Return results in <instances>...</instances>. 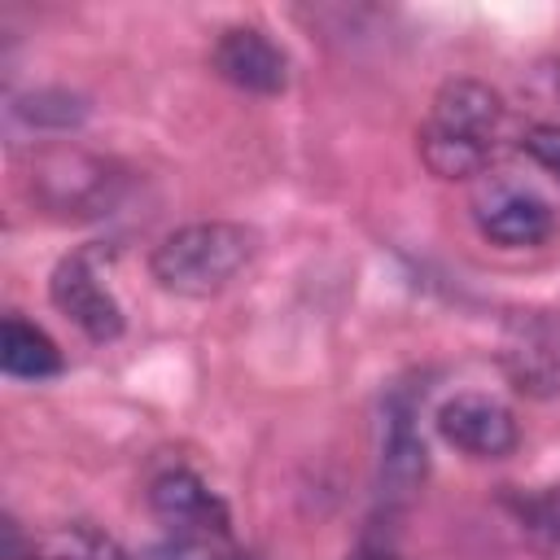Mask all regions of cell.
Listing matches in <instances>:
<instances>
[{
	"label": "cell",
	"mask_w": 560,
	"mask_h": 560,
	"mask_svg": "<svg viewBox=\"0 0 560 560\" xmlns=\"http://www.w3.org/2000/svg\"><path fill=\"white\" fill-rule=\"evenodd\" d=\"M499 127H503V101L490 83L446 79L420 127V162L438 179L477 175L494 153Z\"/></svg>",
	"instance_id": "cell-1"
},
{
	"label": "cell",
	"mask_w": 560,
	"mask_h": 560,
	"mask_svg": "<svg viewBox=\"0 0 560 560\" xmlns=\"http://www.w3.org/2000/svg\"><path fill=\"white\" fill-rule=\"evenodd\" d=\"M258 236L245 223H228V219H206V223H188L175 228L171 236H162L149 254V271L166 293L179 298H210L219 289H228L254 258Z\"/></svg>",
	"instance_id": "cell-2"
},
{
	"label": "cell",
	"mask_w": 560,
	"mask_h": 560,
	"mask_svg": "<svg viewBox=\"0 0 560 560\" xmlns=\"http://www.w3.org/2000/svg\"><path fill=\"white\" fill-rule=\"evenodd\" d=\"M508 381L529 398L560 394V311H516L499 341Z\"/></svg>",
	"instance_id": "cell-3"
},
{
	"label": "cell",
	"mask_w": 560,
	"mask_h": 560,
	"mask_svg": "<svg viewBox=\"0 0 560 560\" xmlns=\"http://www.w3.org/2000/svg\"><path fill=\"white\" fill-rule=\"evenodd\" d=\"M48 298L52 306L92 341H114L122 337V306L118 298L101 284V271L92 262V254H70L52 267V280H48Z\"/></svg>",
	"instance_id": "cell-4"
},
{
	"label": "cell",
	"mask_w": 560,
	"mask_h": 560,
	"mask_svg": "<svg viewBox=\"0 0 560 560\" xmlns=\"http://www.w3.org/2000/svg\"><path fill=\"white\" fill-rule=\"evenodd\" d=\"M438 433L455 451H464L472 459H503L521 442L516 416L490 394H455V398H446L438 407Z\"/></svg>",
	"instance_id": "cell-5"
},
{
	"label": "cell",
	"mask_w": 560,
	"mask_h": 560,
	"mask_svg": "<svg viewBox=\"0 0 560 560\" xmlns=\"http://www.w3.org/2000/svg\"><path fill=\"white\" fill-rule=\"evenodd\" d=\"M210 66L223 83L254 92V96H276L289 83L284 48L258 26H228L210 48Z\"/></svg>",
	"instance_id": "cell-6"
},
{
	"label": "cell",
	"mask_w": 560,
	"mask_h": 560,
	"mask_svg": "<svg viewBox=\"0 0 560 560\" xmlns=\"http://www.w3.org/2000/svg\"><path fill=\"white\" fill-rule=\"evenodd\" d=\"M472 214H477V228L486 241L503 245V249H529V245H542L556 228V210L534 192V188H521V184H490L477 201H472Z\"/></svg>",
	"instance_id": "cell-7"
},
{
	"label": "cell",
	"mask_w": 560,
	"mask_h": 560,
	"mask_svg": "<svg viewBox=\"0 0 560 560\" xmlns=\"http://www.w3.org/2000/svg\"><path fill=\"white\" fill-rule=\"evenodd\" d=\"M149 508L171 534L197 538H228V508L223 499L188 468H166L149 481Z\"/></svg>",
	"instance_id": "cell-8"
},
{
	"label": "cell",
	"mask_w": 560,
	"mask_h": 560,
	"mask_svg": "<svg viewBox=\"0 0 560 560\" xmlns=\"http://www.w3.org/2000/svg\"><path fill=\"white\" fill-rule=\"evenodd\" d=\"M429 472V451L424 438L416 433V411L407 398H394L385 407V455H381V486L394 499L416 494V486Z\"/></svg>",
	"instance_id": "cell-9"
},
{
	"label": "cell",
	"mask_w": 560,
	"mask_h": 560,
	"mask_svg": "<svg viewBox=\"0 0 560 560\" xmlns=\"http://www.w3.org/2000/svg\"><path fill=\"white\" fill-rule=\"evenodd\" d=\"M0 368L18 381H48L61 372V350L44 328L26 324L22 315H9L0 324Z\"/></svg>",
	"instance_id": "cell-10"
},
{
	"label": "cell",
	"mask_w": 560,
	"mask_h": 560,
	"mask_svg": "<svg viewBox=\"0 0 560 560\" xmlns=\"http://www.w3.org/2000/svg\"><path fill=\"white\" fill-rule=\"evenodd\" d=\"M516 521H521L525 542L538 556L560 560V481L547 486V490H538V494L516 499Z\"/></svg>",
	"instance_id": "cell-11"
},
{
	"label": "cell",
	"mask_w": 560,
	"mask_h": 560,
	"mask_svg": "<svg viewBox=\"0 0 560 560\" xmlns=\"http://www.w3.org/2000/svg\"><path fill=\"white\" fill-rule=\"evenodd\" d=\"M48 560H127V556L109 534L92 525H66L48 538Z\"/></svg>",
	"instance_id": "cell-12"
},
{
	"label": "cell",
	"mask_w": 560,
	"mask_h": 560,
	"mask_svg": "<svg viewBox=\"0 0 560 560\" xmlns=\"http://www.w3.org/2000/svg\"><path fill=\"white\" fill-rule=\"evenodd\" d=\"M144 560H258L249 551H236L228 538H197V534H171L158 547L144 551Z\"/></svg>",
	"instance_id": "cell-13"
},
{
	"label": "cell",
	"mask_w": 560,
	"mask_h": 560,
	"mask_svg": "<svg viewBox=\"0 0 560 560\" xmlns=\"http://www.w3.org/2000/svg\"><path fill=\"white\" fill-rule=\"evenodd\" d=\"M18 114H22L26 122H35V127H74L88 109H83V101L70 96V92H35V96H26V101L18 105Z\"/></svg>",
	"instance_id": "cell-14"
},
{
	"label": "cell",
	"mask_w": 560,
	"mask_h": 560,
	"mask_svg": "<svg viewBox=\"0 0 560 560\" xmlns=\"http://www.w3.org/2000/svg\"><path fill=\"white\" fill-rule=\"evenodd\" d=\"M521 149L560 184V122H534V127L521 136Z\"/></svg>",
	"instance_id": "cell-15"
},
{
	"label": "cell",
	"mask_w": 560,
	"mask_h": 560,
	"mask_svg": "<svg viewBox=\"0 0 560 560\" xmlns=\"http://www.w3.org/2000/svg\"><path fill=\"white\" fill-rule=\"evenodd\" d=\"M4 560H35V551H26L22 529H18L13 516H4Z\"/></svg>",
	"instance_id": "cell-16"
},
{
	"label": "cell",
	"mask_w": 560,
	"mask_h": 560,
	"mask_svg": "<svg viewBox=\"0 0 560 560\" xmlns=\"http://www.w3.org/2000/svg\"><path fill=\"white\" fill-rule=\"evenodd\" d=\"M354 560H398V556L394 551H359Z\"/></svg>",
	"instance_id": "cell-17"
}]
</instances>
